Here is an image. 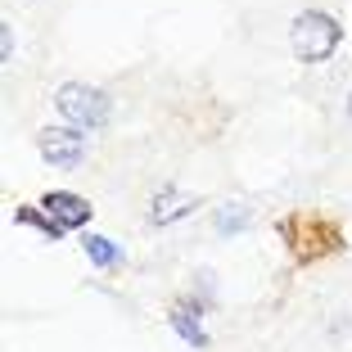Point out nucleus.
<instances>
[{"label":"nucleus","mask_w":352,"mask_h":352,"mask_svg":"<svg viewBox=\"0 0 352 352\" xmlns=\"http://www.w3.org/2000/svg\"><path fill=\"white\" fill-rule=\"evenodd\" d=\"M195 208H199L195 195H186V190H176V186H163L154 195V204H149V221H154V226H172V221L190 217Z\"/></svg>","instance_id":"4"},{"label":"nucleus","mask_w":352,"mask_h":352,"mask_svg":"<svg viewBox=\"0 0 352 352\" xmlns=\"http://www.w3.org/2000/svg\"><path fill=\"white\" fill-rule=\"evenodd\" d=\"M82 244H86V253H91V262H95V267H118V262H122L118 244H109L104 235H86Z\"/></svg>","instance_id":"7"},{"label":"nucleus","mask_w":352,"mask_h":352,"mask_svg":"<svg viewBox=\"0 0 352 352\" xmlns=\"http://www.w3.org/2000/svg\"><path fill=\"white\" fill-rule=\"evenodd\" d=\"M36 145H41V154H45L50 167L73 172V167H82V158H86V131H77V126H45Z\"/></svg>","instance_id":"3"},{"label":"nucleus","mask_w":352,"mask_h":352,"mask_svg":"<svg viewBox=\"0 0 352 352\" xmlns=\"http://www.w3.org/2000/svg\"><path fill=\"white\" fill-rule=\"evenodd\" d=\"M172 325L190 348H208V330H204V321H199V307H186V302L172 307Z\"/></svg>","instance_id":"6"},{"label":"nucleus","mask_w":352,"mask_h":352,"mask_svg":"<svg viewBox=\"0 0 352 352\" xmlns=\"http://www.w3.org/2000/svg\"><path fill=\"white\" fill-rule=\"evenodd\" d=\"M54 104H59V113L68 118L77 131H95V126H104L109 113H113L109 95H104L100 86H86V82H63L59 95H54Z\"/></svg>","instance_id":"2"},{"label":"nucleus","mask_w":352,"mask_h":352,"mask_svg":"<svg viewBox=\"0 0 352 352\" xmlns=\"http://www.w3.org/2000/svg\"><path fill=\"white\" fill-rule=\"evenodd\" d=\"M339 23L330 19V14L321 10H302L298 19H294L289 28V41H294V54H298L302 63H325L334 50H339Z\"/></svg>","instance_id":"1"},{"label":"nucleus","mask_w":352,"mask_h":352,"mask_svg":"<svg viewBox=\"0 0 352 352\" xmlns=\"http://www.w3.org/2000/svg\"><path fill=\"white\" fill-rule=\"evenodd\" d=\"M41 208H45V217H50L59 230H68V226H86V221H91V204H86V199H77V195H63V190L45 195V199H41Z\"/></svg>","instance_id":"5"},{"label":"nucleus","mask_w":352,"mask_h":352,"mask_svg":"<svg viewBox=\"0 0 352 352\" xmlns=\"http://www.w3.org/2000/svg\"><path fill=\"white\" fill-rule=\"evenodd\" d=\"M244 221H249V208H244V204H230V208L217 212V230H221V235H239Z\"/></svg>","instance_id":"8"},{"label":"nucleus","mask_w":352,"mask_h":352,"mask_svg":"<svg viewBox=\"0 0 352 352\" xmlns=\"http://www.w3.org/2000/svg\"><path fill=\"white\" fill-rule=\"evenodd\" d=\"M348 118H352V95H348Z\"/></svg>","instance_id":"9"}]
</instances>
